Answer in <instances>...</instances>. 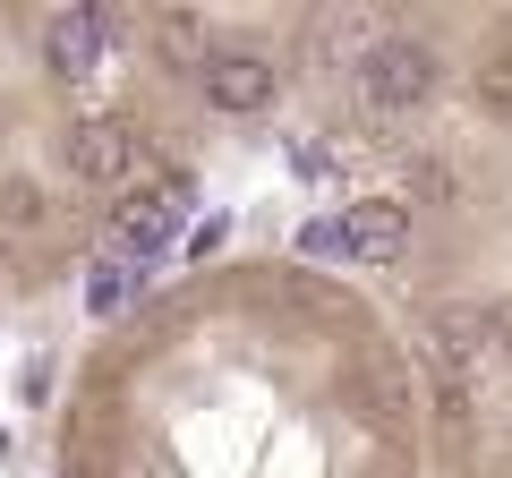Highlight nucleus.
<instances>
[{
    "instance_id": "3",
    "label": "nucleus",
    "mask_w": 512,
    "mask_h": 478,
    "mask_svg": "<svg viewBox=\"0 0 512 478\" xmlns=\"http://www.w3.org/2000/svg\"><path fill=\"white\" fill-rule=\"evenodd\" d=\"M69 171L86 188H120L128 171H137V129H128L120 111H86L69 129Z\"/></svg>"
},
{
    "instance_id": "8",
    "label": "nucleus",
    "mask_w": 512,
    "mask_h": 478,
    "mask_svg": "<svg viewBox=\"0 0 512 478\" xmlns=\"http://www.w3.org/2000/svg\"><path fill=\"white\" fill-rule=\"evenodd\" d=\"M478 103H487V120H512V43L478 60Z\"/></svg>"
},
{
    "instance_id": "6",
    "label": "nucleus",
    "mask_w": 512,
    "mask_h": 478,
    "mask_svg": "<svg viewBox=\"0 0 512 478\" xmlns=\"http://www.w3.org/2000/svg\"><path fill=\"white\" fill-rule=\"evenodd\" d=\"M103 35H111V18L103 9H52L43 18V60H52V77H94V60H103Z\"/></svg>"
},
{
    "instance_id": "7",
    "label": "nucleus",
    "mask_w": 512,
    "mask_h": 478,
    "mask_svg": "<svg viewBox=\"0 0 512 478\" xmlns=\"http://www.w3.org/2000/svg\"><path fill=\"white\" fill-rule=\"evenodd\" d=\"M43 222H52V197H43L35 180H0V231L26 239V231H43Z\"/></svg>"
},
{
    "instance_id": "9",
    "label": "nucleus",
    "mask_w": 512,
    "mask_h": 478,
    "mask_svg": "<svg viewBox=\"0 0 512 478\" xmlns=\"http://www.w3.org/2000/svg\"><path fill=\"white\" fill-rule=\"evenodd\" d=\"M154 43H163V60H197V69H205V52H197V18H188V9H163V18H154Z\"/></svg>"
},
{
    "instance_id": "11",
    "label": "nucleus",
    "mask_w": 512,
    "mask_h": 478,
    "mask_svg": "<svg viewBox=\"0 0 512 478\" xmlns=\"http://www.w3.org/2000/svg\"><path fill=\"white\" fill-rule=\"evenodd\" d=\"M333 248H342V214H333V222H308V231H299V257H333Z\"/></svg>"
},
{
    "instance_id": "1",
    "label": "nucleus",
    "mask_w": 512,
    "mask_h": 478,
    "mask_svg": "<svg viewBox=\"0 0 512 478\" xmlns=\"http://www.w3.org/2000/svg\"><path fill=\"white\" fill-rule=\"evenodd\" d=\"M359 94L376 111H419L427 94H436V43H419V35H367Z\"/></svg>"
},
{
    "instance_id": "4",
    "label": "nucleus",
    "mask_w": 512,
    "mask_h": 478,
    "mask_svg": "<svg viewBox=\"0 0 512 478\" xmlns=\"http://www.w3.org/2000/svg\"><path fill=\"white\" fill-rule=\"evenodd\" d=\"M171 222H180V188H128L120 205H111L103 239H111V257H146V248H163Z\"/></svg>"
},
{
    "instance_id": "10",
    "label": "nucleus",
    "mask_w": 512,
    "mask_h": 478,
    "mask_svg": "<svg viewBox=\"0 0 512 478\" xmlns=\"http://www.w3.org/2000/svg\"><path fill=\"white\" fill-rule=\"evenodd\" d=\"M120 291H128V274H120V265H94V282H86L94 316H103V308H120Z\"/></svg>"
},
{
    "instance_id": "2",
    "label": "nucleus",
    "mask_w": 512,
    "mask_h": 478,
    "mask_svg": "<svg viewBox=\"0 0 512 478\" xmlns=\"http://www.w3.org/2000/svg\"><path fill=\"white\" fill-rule=\"evenodd\" d=\"M197 77H205V103H214L222 120H248V111L274 103V60H265V52H239V43H214Z\"/></svg>"
},
{
    "instance_id": "5",
    "label": "nucleus",
    "mask_w": 512,
    "mask_h": 478,
    "mask_svg": "<svg viewBox=\"0 0 512 478\" xmlns=\"http://www.w3.org/2000/svg\"><path fill=\"white\" fill-rule=\"evenodd\" d=\"M410 248V205L402 197H359L342 214V257H367V265H393Z\"/></svg>"
}]
</instances>
